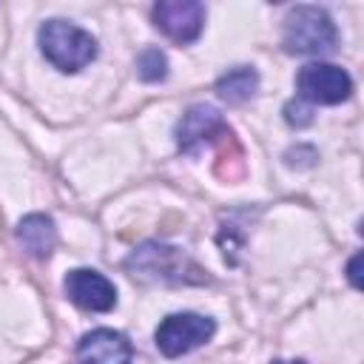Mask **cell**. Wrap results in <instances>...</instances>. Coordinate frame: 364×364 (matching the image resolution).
Instances as JSON below:
<instances>
[{"label":"cell","mask_w":364,"mask_h":364,"mask_svg":"<svg viewBox=\"0 0 364 364\" xmlns=\"http://www.w3.org/2000/svg\"><path fill=\"white\" fill-rule=\"evenodd\" d=\"M125 267L139 279H154V282H165V284H202V282H208L202 267L193 264L179 247L159 245V242H145L142 247H136L128 256Z\"/></svg>","instance_id":"cell-1"},{"label":"cell","mask_w":364,"mask_h":364,"mask_svg":"<svg viewBox=\"0 0 364 364\" xmlns=\"http://www.w3.org/2000/svg\"><path fill=\"white\" fill-rule=\"evenodd\" d=\"M336 23L318 6H296L284 17L282 46L287 54H327L336 48Z\"/></svg>","instance_id":"cell-2"},{"label":"cell","mask_w":364,"mask_h":364,"mask_svg":"<svg viewBox=\"0 0 364 364\" xmlns=\"http://www.w3.org/2000/svg\"><path fill=\"white\" fill-rule=\"evenodd\" d=\"M37 40H40V51L46 54V60L60 71H80L97 57V40L80 26L65 23V20L43 23L37 31Z\"/></svg>","instance_id":"cell-3"},{"label":"cell","mask_w":364,"mask_h":364,"mask_svg":"<svg viewBox=\"0 0 364 364\" xmlns=\"http://www.w3.org/2000/svg\"><path fill=\"white\" fill-rule=\"evenodd\" d=\"M213 330H216V324L208 316H199V313H171V316H165L159 321L154 338H156V347H159L162 355L176 358V355L191 353L193 347L205 344L213 336Z\"/></svg>","instance_id":"cell-4"},{"label":"cell","mask_w":364,"mask_h":364,"mask_svg":"<svg viewBox=\"0 0 364 364\" xmlns=\"http://www.w3.org/2000/svg\"><path fill=\"white\" fill-rule=\"evenodd\" d=\"M296 91L301 102H318V105H336L350 97L353 80L344 68L333 63H307L296 74Z\"/></svg>","instance_id":"cell-5"},{"label":"cell","mask_w":364,"mask_h":364,"mask_svg":"<svg viewBox=\"0 0 364 364\" xmlns=\"http://www.w3.org/2000/svg\"><path fill=\"white\" fill-rule=\"evenodd\" d=\"M154 23L173 43H193L205 26V6L199 0H159L154 6Z\"/></svg>","instance_id":"cell-6"},{"label":"cell","mask_w":364,"mask_h":364,"mask_svg":"<svg viewBox=\"0 0 364 364\" xmlns=\"http://www.w3.org/2000/svg\"><path fill=\"white\" fill-rule=\"evenodd\" d=\"M65 296L91 313H105L117 304V287L97 270L88 267H77L65 276Z\"/></svg>","instance_id":"cell-7"},{"label":"cell","mask_w":364,"mask_h":364,"mask_svg":"<svg viewBox=\"0 0 364 364\" xmlns=\"http://www.w3.org/2000/svg\"><path fill=\"white\" fill-rule=\"evenodd\" d=\"M131 341L108 327L91 330L77 341V364H131Z\"/></svg>","instance_id":"cell-8"},{"label":"cell","mask_w":364,"mask_h":364,"mask_svg":"<svg viewBox=\"0 0 364 364\" xmlns=\"http://www.w3.org/2000/svg\"><path fill=\"white\" fill-rule=\"evenodd\" d=\"M225 131H230V128L225 125L222 114L213 105L199 102V105H191L182 114V119L176 122V145H179V151L191 154L196 145L210 142V139H216V134H225Z\"/></svg>","instance_id":"cell-9"},{"label":"cell","mask_w":364,"mask_h":364,"mask_svg":"<svg viewBox=\"0 0 364 364\" xmlns=\"http://www.w3.org/2000/svg\"><path fill=\"white\" fill-rule=\"evenodd\" d=\"M17 239L34 259H48L57 245V228L46 213H28L17 225Z\"/></svg>","instance_id":"cell-10"},{"label":"cell","mask_w":364,"mask_h":364,"mask_svg":"<svg viewBox=\"0 0 364 364\" xmlns=\"http://www.w3.org/2000/svg\"><path fill=\"white\" fill-rule=\"evenodd\" d=\"M256 88H259V74L250 65H236L216 80V94L230 105L247 102L256 94Z\"/></svg>","instance_id":"cell-11"},{"label":"cell","mask_w":364,"mask_h":364,"mask_svg":"<svg viewBox=\"0 0 364 364\" xmlns=\"http://www.w3.org/2000/svg\"><path fill=\"white\" fill-rule=\"evenodd\" d=\"M136 74L139 80L145 82H159L168 77V60L159 48H145L139 57H136Z\"/></svg>","instance_id":"cell-12"},{"label":"cell","mask_w":364,"mask_h":364,"mask_svg":"<svg viewBox=\"0 0 364 364\" xmlns=\"http://www.w3.org/2000/svg\"><path fill=\"white\" fill-rule=\"evenodd\" d=\"M284 119H287V125H293V128H304V125L313 122V108L304 105L301 100H290V102L284 105Z\"/></svg>","instance_id":"cell-13"},{"label":"cell","mask_w":364,"mask_h":364,"mask_svg":"<svg viewBox=\"0 0 364 364\" xmlns=\"http://www.w3.org/2000/svg\"><path fill=\"white\" fill-rule=\"evenodd\" d=\"M358 262H361V256L355 253V256L350 259V267H347V270H350V282H353V287H361V279H358Z\"/></svg>","instance_id":"cell-14"},{"label":"cell","mask_w":364,"mask_h":364,"mask_svg":"<svg viewBox=\"0 0 364 364\" xmlns=\"http://www.w3.org/2000/svg\"><path fill=\"white\" fill-rule=\"evenodd\" d=\"M273 364H304V361H282V358H279V361H273Z\"/></svg>","instance_id":"cell-15"}]
</instances>
